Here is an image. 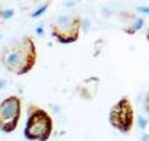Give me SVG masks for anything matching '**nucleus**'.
Wrapping results in <instances>:
<instances>
[{
    "instance_id": "12",
    "label": "nucleus",
    "mask_w": 149,
    "mask_h": 141,
    "mask_svg": "<svg viewBox=\"0 0 149 141\" xmlns=\"http://www.w3.org/2000/svg\"><path fill=\"white\" fill-rule=\"evenodd\" d=\"M145 37H146V40L149 41V19H148V22H146V34H145Z\"/></svg>"
},
{
    "instance_id": "4",
    "label": "nucleus",
    "mask_w": 149,
    "mask_h": 141,
    "mask_svg": "<svg viewBox=\"0 0 149 141\" xmlns=\"http://www.w3.org/2000/svg\"><path fill=\"white\" fill-rule=\"evenodd\" d=\"M134 119H136L134 118V109H133L132 100L127 96L117 100L114 103V106L110 109V113H108L110 125L121 134H130L132 132L133 125H134Z\"/></svg>"
},
{
    "instance_id": "3",
    "label": "nucleus",
    "mask_w": 149,
    "mask_h": 141,
    "mask_svg": "<svg viewBox=\"0 0 149 141\" xmlns=\"http://www.w3.org/2000/svg\"><path fill=\"white\" fill-rule=\"evenodd\" d=\"M82 16L79 13H69L58 16L51 25V35L60 44H73L81 38Z\"/></svg>"
},
{
    "instance_id": "1",
    "label": "nucleus",
    "mask_w": 149,
    "mask_h": 141,
    "mask_svg": "<svg viewBox=\"0 0 149 141\" xmlns=\"http://www.w3.org/2000/svg\"><path fill=\"white\" fill-rule=\"evenodd\" d=\"M38 60L37 46L32 37L24 35L15 44L6 47L2 53V63L15 75H26L35 68Z\"/></svg>"
},
{
    "instance_id": "9",
    "label": "nucleus",
    "mask_w": 149,
    "mask_h": 141,
    "mask_svg": "<svg viewBox=\"0 0 149 141\" xmlns=\"http://www.w3.org/2000/svg\"><path fill=\"white\" fill-rule=\"evenodd\" d=\"M143 110H145V113L149 116V90L146 91V94H145V100H143Z\"/></svg>"
},
{
    "instance_id": "5",
    "label": "nucleus",
    "mask_w": 149,
    "mask_h": 141,
    "mask_svg": "<svg viewBox=\"0 0 149 141\" xmlns=\"http://www.w3.org/2000/svg\"><path fill=\"white\" fill-rule=\"evenodd\" d=\"M22 116V99L19 96H8L0 102V131L12 134L16 131Z\"/></svg>"
},
{
    "instance_id": "7",
    "label": "nucleus",
    "mask_w": 149,
    "mask_h": 141,
    "mask_svg": "<svg viewBox=\"0 0 149 141\" xmlns=\"http://www.w3.org/2000/svg\"><path fill=\"white\" fill-rule=\"evenodd\" d=\"M145 25V19L143 18H134L130 22L126 24V27H123V32H126L127 35H134L136 32H139Z\"/></svg>"
},
{
    "instance_id": "10",
    "label": "nucleus",
    "mask_w": 149,
    "mask_h": 141,
    "mask_svg": "<svg viewBox=\"0 0 149 141\" xmlns=\"http://www.w3.org/2000/svg\"><path fill=\"white\" fill-rule=\"evenodd\" d=\"M13 11L12 9H8V11H3V19H9V18H12L13 16Z\"/></svg>"
},
{
    "instance_id": "6",
    "label": "nucleus",
    "mask_w": 149,
    "mask_h": 141,
    "mask_svg": "<svg viewBox=\"0 0 149 141\" xmlns=\"http://www.w3.org/2000/svg\"><path fill=\"white\" fill-rule=\"evenodd\" d=\"M98 87H100V78L91 75L76 87V93L79 94L81 99H84L86 102H91V100L95 99V96L98 93Z\"/></svg>"
},
{
    "instance_id": "8",
    "label": "nucleus",
    "mask_w": 149,
    "mask_h": 141,
    "mask_svg": "<svg viewBox=\"0 0 149 141\" xmlns=\"http://www.w3.org/2000/svg\"><path fill=\"white\" fill-rule=\"evenodd\" d=\"M50 5H51V0H47L45 3H42L35 12H32L31 13V18H34V19H37V18H40V16H42L47 11H48V8H50Z\"/></svg>"
},
{
    "instance_id": "11",
    "label": "nucleus",
    "mask_w": 149,
    "mask_h": 141,
    "mask_svg": "<svg viewBox=\"0 0 149 141\" xmlns=\"http://www.w3.org/2000/svg\"><path fill=\"white\" fill-rule=\"evenodd\" d=\"M137 11H139V12H143V13H148V15H149V8H148V6H145V8H143V6H142V8H137Z\"/></svg>"
},
{
    "instance_id": "2",
    "label": "nucleus",
    "mask_w": 149,
    "mask_h": 141,
    "mask_svg": "<svg viewBox=\"0 0 149 141\" xmlns=\"http://www.w3.org/2000/svg\"><path fill=\"white\" fill-rule=\"evenodd\" d=\"M53 129L54 122L51 115L37 104H29L24 137L29 141H48Z\"/></svg>"
},
{
    "instance_id": "14",
    "label": "nucleus",
    "mask_w": 149,
    "mask_h": 141,
    "mask_svg": "<svg viewBox=\"0 0 149 141\" xmlns=\"http://www.w3.org/2000/svg\"><path fill=\"white\" fill-rule=\"evenodd\" d=\"M2 19H3V11L0 9V21H2Z\"/></svg>"
},
{
    "instance_id": "13",
    "label": "nucleus",
    "mask_w": 149,
    "mask_h": 141,
    "mask_svg": "<svg viewBox=\"0 0 149 141\" xmlns=\"http://www.w3.org/2000/svg\"><path fill=\"white\" fill-rule=\"evenodd\" d=\"M6 85V81H3V80H0V88H3Z\"/></svg>"
},
{
    "instance_id": "15",
    "label": "nucleus",
    "mask_w": 149,
    "mask_h": 141,
    "mask_svg": "<svg viewBox=\"0 0 149 141\" xmlns=\"http://www.w3.org/2000/svg\"><path fill=\"white\" fill-rule=\"evenodd\" d=\"M37 32L38 34H42V28H37Z\"/></svg>"
}]
</instances>
